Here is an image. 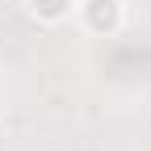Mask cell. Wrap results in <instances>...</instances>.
Returning a JSON list of instances; mask_svg holds the SVG:
<instances>
[{
    "label": "cell",
    "mask_w": 151,
    "mask_h": 151,
    "mask_svg": "<svg viewBox=\"0 0 151 151\" xmlns=\"http://www.w3.org/2000/svg\"><path fill=\"white\" fill-rule=\"evenodd\" d=\"M80 25L92 38H113L126 25V4L122 0H80Z\"/></svg>",
    "instance_id": "cell-1"
},
{
    "label": "cell",
    "mask_w": 151,
    "mask_h": 151,
    "mask_svg": "<svg viewBox=\"0 0 151 151\" xmlns=\"http://www.w3.org/2000/svg\"><path fill=\"white\" fill-rule=\"evenodd\" d=\"M71 4H76V0H25L29 17H38V21H46V25L63 21V17L71 13Z\"/></svg>",
    "instance_id": "cell-2"
}]
</instances>
